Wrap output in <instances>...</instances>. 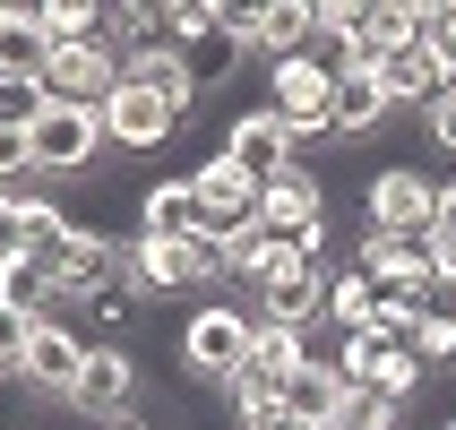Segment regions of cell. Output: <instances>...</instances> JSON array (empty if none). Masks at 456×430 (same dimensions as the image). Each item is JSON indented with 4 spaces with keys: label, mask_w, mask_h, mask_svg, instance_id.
<instances>
[{
    "label": "cell",
    "mask_w": 456,
    "mask_h": 430,
    "mask_svg": "<svg viewBox=\"0 0 456 430\" xmlns=\"http://www.w3.org/2000/svg\"><path fill=\"white\" fill-rule=\"evenodd\" d=\"M224 276V250H216V232L199 241H147V232H129V293L138 302H164V293H190V284H216Z\"/></svg>",
    "instance_id": "cell-1"
},
{
    "label": "cell",
    "mask_w": 456,
    "mask_h": 430,
    "mask_svg": "<svg viewBox=\"0 0 456 430\" xmlns=\"http://www.w3.org/2000/svg\"><path fill=\"white\" fill-rule=\"evenodd\" d=\"M267 112L293 129V147L302 138H336V61H319V52L276 61L267 69Z\"/></svg>",
    "instance_id": "cell-2"
},
{
    "label": "cell",
    "mask_w": 456,
    "mask_h": 430,
    "mask_svg": "<svg viewBox=\"0 0 456 430\" xmlns=\"http://www.w3.org/2000/svg\"><path fill=\"white\" fill-rule=\"evenodd\" d=\"M250 345H258V319H250V310L207 302V310H190V328H181V370L207 379V387H232V379H241V361H250Z\"/></svg>",
    "instance_id": "cell-3"
},
{
    "label": "cell",
    "mask_w": 456,
    "mask_h": 430,
    "mask_svg": "<svg viewBox=\"0 0 456 430\" xmlns=\"http://www.w3.org/2000/svg\"><path fill=\"white\" fill-rule=\"evenodd\" d=\"M336 370L354 379V396H405L413 405V387H422V361H413L405 328H354L345 353H336Z\"/></svg>",
    "instance_id": "cell-4"
},
{
    "label": "cell",
    "mask_w": 456,
    "mask_h": 430,
    "mask_svg": "<svg viewBox=\"0 0 456 430\" xmlns=\"http://www.w3.org/2000/svg\"><path fill=\"white\" fill-rule=\"evenodd\" d=\"M138 405H147V370H138L121 345H86V370H77V387H69V413L121 430V422H138Z\"/></svg>",
    "instance_id": "cell-5"
},
{
    "label": "cell",
    "mask_w": 456,
    "mask_h": 430,
    "mask_svg": "<svg viewBox=\"0 0 456 430\" xmlns=\"http://www.w3.org/2000/svg\"><path fill=\"white\" fill-rule=\"evenodd\" d=\"M26 147H35V181H77L86 164H95V147H103V112L52 103L44 121L26 129Z\"/></svg>",
    "instance_id": "cell-6"
},
{
    "label": "cell",
    "mask_w": 456,
    "mask_h": 430,
    "mask_svg": "<svg viewBox=\"0 0 456 430\" xmlns=\"http://www.w3.org/2000/svg\"><path fill=\"white\" fill-rule=\"evenodd\" d=\"M362 207H370V232H396V241H431V224H439V190L413 164H379Z\"/></svg>",
    "instance_id": "cell-7"
},
{
    "label": "cell",
    "mask_w": 456,
    "mask_h": 430,
    "mask_svg": "<svg viewBox=\"0 0 456 430\" xmlns=\"http://www.w3.org/2000/svg\"><path fill=\"white\" fill-rule=\"evenodd\" d=\"M112 86H121L112 44H52V69H44V95L52 103H86V112H103Z\"/></svg>",
    "instance_id": "cell-8"
},
{
    "label": "cell",
    "mask_w": 456,
    "mask_h": 430,
    "mask_svg": "<svg viewBox=\"0 0 456 430\" xmlns=\"http://www.w3.org/2000/svg\"><path fill=\"white\" fill-rule=\"evenodd\" d=\"M258 224L284 232V241H302V232H328V190L302 173V155H293L276 181H258Z\"/></svg>",
    "instance_id": "cell-9"
},
{
    "label": "cell",
    "mask_w": 456,
    "mask_h": 430,
    "mask_svg": "<svg viewBox=\"0 0 456 430\" xmlns=\"http://www.w3.org/2000/svg\"><path fill=\"white\" fill-rule=\"evenodd\" d=\"M328 267L319 258H284L276 276L258 284V310H267V328H302L310 336V319H328Z\"/></svg>",
    "instance_id": "cell-10"
},
{
    "label": "cell",
    "mask_w": 456,
    "mask_h": 430,
    "mask_svg": "<svg viewBox=\"0 0 456 430\" xmlns=\"http://www.w3.org/2000/svg\"><path fill=\"white\" fill-rule=\"evenodd\" d=\"M77 370H86V345L69 336V319H35V328H26V361H18V379L35 387V396H61V405H69Z\"/></svg>",
    "instance_id": "cell-11"
},
{
    "label": "cell",
    "mask_w": 456,
    "mask_h": 430,
    "mask_svg": "<svg viewBox=\"0 0 456 430\" xmlns=\"http://www.w3.org/2000/svg\"><path fill=\"white\" fill-rule=\"evenodd\" d=\"M232 26H241V35H250L267 61H302L310 35H319V0H267V9L232 0Z\"/></svg>",
    "instance_id": "cell-12"
},
{
    "label": "cell",
    "mask_w": 456,
    "mask_h": 430,
    "mask_svg": "<svg viewBox=\"0 0 456 430\" xmlns=\"http://www.w3.org/2000/svg\"><path fill=\"white\" fill-rule=\"evenodd\" d=\"M181 129V112L173 103H155L147 86H112V103H103V138H112V147H129V155H147V147H164V138H173Z\"/></svg>",
    "instance_id": "cell-13"
},
{
    "label": "cell",
    "mask_w": 456,
    "mask_h": 430,
    "mask_svg": "<svg viewBox=\"0 0 456 430\" xmlns=\"http://www.w3.org/2000/svg\"><path fill=\"white\" fill-rule=\"evenodd\" d=\"M370 69H379L387 103H422V112H431V95L448 86V61L431 52V35H405V44H387L379 61H370Z\"/></svg>",
    "instance_id": "cell-14"
},
{
    "label": "cell",
    "mask_w": 456,
    "mask_h": 430,
    "mask_svg": "<svg viewBox=\"0 0 456 430\" xmlns=\"http://www.w3.org/2000/svg\"><path fill=\"white\" fill-rule=\"evenodd\" d=\"M190 190H199V215L207 232H232V224H250L258 215V181L232 164V155H207L199 173H190Z\"/></svg>",
    "instance_id": "cell-15"
},
{
    "label": "cell",
    "mask_w": 456,
    "mask_h": 430,
    "mask_svg": "<svg viewBox=\"0 0 456 430\" xmlns=\"http://www.w3.org/2000/svg\"><path fill=\"white\" fill-rule=\"evenodd\" d=\"M345 405H354V379L336 370V361H319L310 353L293 379H284V413H302L310 430H328V422H345Z\"/></svg>",
    "instance_id": "cell-16"
},
{
    "label": "cell",
    "mask_w": 456,
    "mask_h": 430,
    "mask_svg": "<svg viewBox=\"0 0 456 430\" xmlns=\"http://www.w3.org/2000/svg\"><path fill=\"white\" fill-rule=\"evenodd\" d=\"M224 155H232V164H241L250 181H276L284 164H293V129H284L276 112H267V103H258V112H241V121H232Z\"/></svg>",
    "instance_id": "cell-17"
},
{
    "label": "cell",
    "mask_w": 456,
    "mask_h": 430,
    "mask_svg": "<svg viewBox=\"0 0 456 430\" xmlns=\"http://www.w3.org/2000/svg\"><path fill=\"white\" fill-rule=\"evenodd\" d=\"M138 232H147V241H199L207 232L199 190H190V181H155L147 199H138Z\"/></svg>",
    "instance_id": "cell-18"
},
{
    "label": "cell",
    "mask_w": 456,
    "mask_h": 430,
    "mask_svg": "<svg viewBox=\"0 0 456 430\" xmlns=\"http://www.w3.org/2000/svg\"><path fill=\"white\" fill-rule=\"evenodd\" d=\"M396 103H387L379 69H336V138H370Z\"/></svg>",
    "instance_id": "cell-19"
},
{
    "label": "cell",
    "mask_w": 456,
    "mask_h": 430,
    "mask_svg": "<svg viewBox=\"0 0 456 430\" xmlns=\"http://www.w3.org/2000/svg\"><path fill=\"white\" fill-rule=\"evenodd\" d=\"M52 69V35L35 9H0V77H44Z\"/></svg>",
    "instance_id": "cell-20"
},
{
    "label": "cell",
    "mask_w": 456,
    "mask_h": 430,
    "mask_svg": "<svg viewBox=\"0 0 456 430\" xmlns=\"http://www.w3.org/2000/svg\"><path fill=\"white\" fill-rule=\"evenodd\" d=\"M216 250H224V276H250V284H267L284 267V241L258 224V215H250V224H232V232H216Z\"/></svg>",
    "instance_id": "cell-21"
},
{
    "label": "cell",
    "mask_w": 456,
    "mask_h": 430,
    "mask_svg": "<svg viewBox=\"0 0 456 430\" xmlns=\"http://www.w3.org/2000/svg\"><path fill=\"white\" fill-rule=\"evenodd\" d=\"M121 77H129V86H147L155 103H173L181 121H190V103H199V77L181 69V52H138V61H129Z\"/></svg>",
    "instance_id": "cell-22"
},
{
    "label": "cell",
    "mask_w": 456,
    "mask_h": 430,
    "mask_svg": "<svg viewBox=\"0 0 456 430\" xmlns=\"http://www.w3.org/2000/svg\"><path fill=\"white\" fill-rule=\"evenodd\" d=\"M18 232H26V258H44V267H52V258H61V250H69V207H61V199H18Z\"/></svg>",
    "instance_id": "cell-23"
},
{
    "label": "cell",
    "mask_w": 456,
    "mask_h": 430,
    "mask_svg": "<svg viewBox=\"0 0 456 430\" xmlns=\"http://www.w3.org/2000/svg\"><path fill=\"white\" fill-rule=\"evenodd\" d=\"M35 18H44L52 44H103L112 9H95V0H35Z\"/></svg>",
    "instance_id": "cell-24"
},
{
    "label": "cell",
    "mask_w": 456,
    "mask_h": 430,
    "mask_svg": "<svg viewBox=\"0 0 456 430\" xmlns=\"http://www.w3.org/2000/svg\"><path fill=\"white\" fill-rule=\"evenodd\" d=\"M328 319H336L345 336H354V328H379V284L362 276V267H345V276L328 284Z\"/></svg>",
    "instance_id": "cell-25"
},
{
    "label": "cell",
    "mask_w": 456,
    "mask_h": 430,
    "mask_svg": "<svg viewBox=\"0 0 456 430\" xmlns=\"http://www.w3.org/2000/svg\"><path fill=\"white\" fill-rule=\"evenodd\" d=\"M9 310H18V319H52V310H61V284H52L44 258H18V267H9Z\"/></svg>",
    "instance_id": "cell-26"
},
{
    "label": "cell",
    "mask_w": 456,
    "mask_h": 430,
    "mask_svg": "<svg viewBox=\"0 0 456 430\" xmlns=\"http://www.w3.org/2000/svg\"><path fill=\"white\" fill-rule=\"evenodd\" d=\"M250 361H258V370H276V379H293V370L310 361V336H302V328H267V319H258Z\"/></svg>",
    "instance_id": "cell-27"
},
{
    "label": "cell",
    "mask_w": 456,
    "mask_h": 430,
    "mask_svg": "<svg viewBox=\"0 0 456 430\" xmlns=\"http://www.w3.org/2000/svg\"><path fill=\"white\" fill-rule=\"evenodd\" d=\"M44 112H52L44 77H0V129H35Z\"/></svg>",
    "instance_id": "cell-28"
},
{
    "label": "cell",
    "mask_w": 456,
    "mask_h": 430,
    "mask_svg": "<svg viewBox=\"0 0 456 430\" xmlns=\"http://www.w3.org/2000/svg\"><path fill=\"white\" fill-rule=\"evenodd\" d=\"M413 361H422V370H448L456 361V319L448 310H422V319H413Z\"/></svg>",
    "instance_id": "cell-29"
},
{
    "label": "cell",
    "mask_w": 456,
    "mask_h": 430,
    "mask_svg": "<svg viewBox=\"0 0 456 430\" xmlns=\"http://www.w3.org/2000/svg\"><path fill=\"white\" fill-rule=\"evenodd\" d=\"M413 26L431 35V52L448 61V86H456V0H413Z\"/></svg>",
    "instance_id": "cell-30"
},
{
    "label": "cell",
    "mask_w": 456,
    "mask_h": 430,
    "mask_svg": "<svg viewBox=\"0 0 456 430\" xmlns=\"http://www.w3.org/2000/svg\"><path fill=\"white\" fill-rule=\"evenodd\" d=\"M232 405H241V422H250V413H276V405H284V379H276V370H258V361H241Z\"/></svg>",
    "instance_id": "cell-31"
},
{
    "label": "cell",
    "mask_w": 456,
    "mask_h": 430,
    "mask_svg": "<svg viewBox=\"0 0 456 430\" xmlns=\"http://www.w3.org/2000/svg\"><path fill=\"white\" fill-rule=\"evenodd\" d=\"M396 422H405V396H354V405H345V430H396Z\"/></svg>",
    "instance_id": "cell-32"
},
{
    "label": "cell",
    "mask_w": 456,
    "mask_h": 430,
    "mask_svg": "<svg viewBox=\"0 0 456 430\" xmlns=\"http://www.w3.org/2000/svg\"><path fill=\"white\" fill-rule=\"evenodd\" d=\"M18 181H35V147H26V129H0V190L18 199Z\"/></svg>",
    "instance_id": "cell-33"
},
{
    "label": "cell",
    "mask_w": 456,
    "mask_h": 430,
    "mask_svg": "<svg viewBox=\"0 0 456 430\" xmlns=\"http://www.w3.org/2000/svg\"><path fill=\"white\" fill-rule=\"evenodd\" d=\"M422 129H431V147H439V155H456V86H439V95H431Z\"/></svg>",
    "instance_id": "cell-34"
},
{
    "label": "cell",
    "mask_w": 456,
    "mask_h": 430,
    "mask_svg": "<svg viewBox=\"0 0 456 430\" xmlns=\"http://www.w3.org/2000/svg\"><path fill=\"white\" fill-rule=\"evenodd\" d=\"M26 258V232H18V199L0 190V267H18Z\"/></svg>",
    "instance_id": "cell-35"
},
{
    "label": "cell",
    "mask_w": 456,
    "mask_h": 430,
    "mask_svg": "<svg viewBox=\"0 0 456 430\" xmlns=\"http://www.w3.org/2000/svg\"><path fill=\"white\" fill-rule=\"evenodd\" d=\"M431 241H439V250H456V181L439 190V224H431Z\"/></svg>",
    "instance_id": "cell-36"
},
{
    "label": "cell",
    "mask_w": 456,
    "mask_h": 430,
    "mask_svg": "<svg viewBox=\"0 0 456 430\" xmlns=\"http://www.w3.org/2000/svg\"><path fill=\"white\" fill-rule=\"evenodd\" d=\"M241 430H310V422H302V413H284V405H276V413H250Z\"/></svg>",
    "instance_id": "cell-37"
},
{
    "label": "cell",
    "mask_w": 456,
    "mask_h": 430,
    "mask_svg": "<svg viewBox=\"0 0 456 430\" xmlns=\"http://www.w3.org/2000/svg\"><path fill=\"white\" fill-rule=\"evenodd\" d=\"M0 310H9V267H0Z\"/></svg>",
    "instance_id": "cell-38"
},
{
    "label": "cell",
    "mask_w": 456,
    "mask_h": 430,
    "mask_svg": "<svg viewBox=\"0 0 456 430\" xmlns=\"http://www.w3.org/2000/svg\"><path fill=\"white\" fill-rule=\"evenodd\" d=\"M336 430H345V422H336Z\"/></svg>",
    "instance_id": "cell-39"
},
{
    "label": "cell",
    "mask_w": 456,
    "mask_h": 430,
    "mask_svg": "<svg viewBox=\"0 0 456 430\" xmlns=\"http://www.w3.org/2000/svg\"><path fill=\"white\" fill-rule=\"evenodd\" d=\"M448 430H456V422H448Z\"/></svg>",
    "instance_id": "cell-40"
}]
</instances>
